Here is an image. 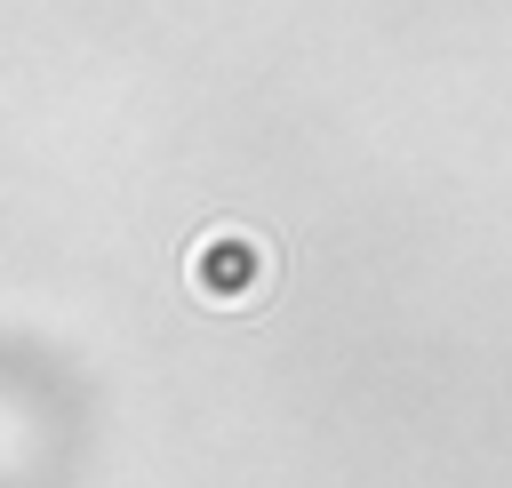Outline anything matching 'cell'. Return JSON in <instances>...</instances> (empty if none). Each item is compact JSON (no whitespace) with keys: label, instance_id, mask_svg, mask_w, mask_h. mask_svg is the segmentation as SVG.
<instances>
[{"label":"cell","instance_id":"cell-1","mask_svg":"<svg viewBox=\"0 0 512 488\" xmlns=\"http://www.w3.org/2000/svg\"><path fill=\"white\" fill-rule=\"evenodd\" d=\"M184 280H192V296L216 304V312L264 304V288H272V248H264L248 224H208V232L192 240V256H184Z\"/></svg>","mask_w":512,"mask_h":488}]
</instances>
